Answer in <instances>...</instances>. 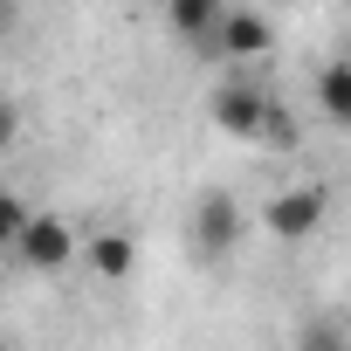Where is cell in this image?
<instances>
[{
    "mask_svg": "<svg viewBox=\"0 0 351 351\" xmlns=\"http://www.w3.org/2000/svg\"><path fill=\"white\" fill-rule=\"evenodd\" d=\"M241 234H248L241 200H234L228 186H207V193L193 200V248H200L207 262H228V255L241 248Z\"/></svg>",
    "mask_w": 351,
    "mask_h": 351,
    "instance_id": "1",
    "label": "cell"
},
{
    "mask_svg": "<svg viewBox=\"0 0 351 351\" xmlns=\"http://www.w3.org/2000/svg\"><path fill=\"white\" fill-rule=\"evenodd\" d=\"M14 255H21V269L56 276V269H69V262H76V228H69V221H56V214H28V221H21V234H14Z\"/></svg>",
    "mask_w": 351,
    "mask_h": 351,
    "instance_id": "2",
    "label": "cell"
},
{
    "mask_svg": "<svg viewBox=\"0 0 351 351\" xmlns=\"http://www.w3.org/2000/svg\"><path fill=\"white\" fill-rule=\"evenodd\" d=\"M324 214H330V193H324V186H289V193H276V200L262 207L269 234H282V241H310V234L324 228Z\"/></svg>",
    "mask_w": 351,
    "mask_h": 351,
    "instance_id": "3",
    "label": "cell"
},
{
    "mask_svg": "<svg viewBox=\"0 0 351 351\" xmlns=\"http://www.w3.org/2000/svg\"><path fill=\"white\" fill-rule=\"evenodd\" d=\"M262 117H269V90H262V83H221V90H214V124H221L228 138L255 145V138H262Z\"/></svg>",
    "mask_w": 351,
    "mask_h": 351,
    "instance_id": "4",
    "label": "cell"
},
{
    "mask_svg": "<svg viewBox=\"0 0 351 351\" xmlns=\"http://www.w3.org/2000/svg\"><path fill=\"white\" fill-rule=\"evenodd\" d=\"M269 42H276V28L255 14V8H221V21H214V49L221 56H234V62H248V56H269Z\"/></svg>",
    "mask_w": 351,
    "mask_h": 351,
    "instance_id": "5",
    "label": "cell"
},
{
    "mask_svg": "<svg viewBox=\"0 0 351 351\" xmlns=\"http://www.w3.org/2000/svg\"><path fill=\"white\" fill-rule=\"evenodd\" d=\"M165 21L180 42L193 49H214V21H221V0H165Z\"/></svg>",
    "mask_w": 351,
    "mask_h": 351,
    "instance_id": "6",
    "label": "cell"
},
{
    "mask_svg": "<svg viewBox=\"0 0 351 351\" xmlns=\"http://www.w3.org/2000/svg\"><path fill=\"white\" fill-rule=\"evenodd\" d=\"M83 262H90L104 282H124V276L138 269V241H131V234H97V241L83 248Z\"/></svg>",
    "mask_w": 351,
    "mask_h": 351,
    "instance_id": "7",
    "label": "cell"
},
{
    "mask_svg": "<svg viewBox=\"0 0 351 351\" xmlns=\"http://www.w3.org/2000/svg\"><path fill=\"white\" fill-rule=\"evenodd\" d=\"M317 110H324V124H351V62H324V76H317Z\"/></svg>",
    "mask_w": 351,
    "mask_h": 351,
    "instance_id": "8",
    "label": "cell"
},
{
    "mask_svg": "<svg viewBox=\"0 0 351 351\" xmlns=\"http://www.w3.org/2000/svg\"><path fill=\"white\" fill-rule=\"evenodd\" d=\"M296 351H351V344H344V317H330V310L310 317L303 337H296Z\"/></svg>",
    "mask_w": 351,
    "mask_h": 351,
    "instance_id": "9",
    "label": "cell"
},
{
    "mask_svg": "<svg viewBox=\"0 0 351 351\" xmlns=\"http://www.w3.org/2000/svg\"><path fill=\"white\" fill-rule=\"evenodd\" d=\"M21 221H28V207L0 186V248H14V234H21Z\"/></svg>",
    "mask_w": 351,
    "mask_h": 351,
    "instance_id": "10",
    "label": "cell"
},
{
    "mask_svg": "<svg viewBox=\"0 0 351 351\" xmlns=\"http://www.w3.org/2000/svg\"><path fill=\"white\" fill-rule=\"evenodd\" d=\"M14 28V0H0V35H8Z\"/></svg>",
    "mask_w": 351,
    "mask_h": 351,
    "instance_id": "11",
    "label": "cell"
},
{
    "mask_svg": "<svg viewBox=\"0 0 351 351\" xmlns=\"http://www.w3.org/2000/svg\"><path fill=\"white\" fill-rule=\"evenodd\" d=\"M8 138H14V117H8V110H0V145H8Z\"/></svg>",
    "mask_w": 351,
    "mask_h": 351,
    "instance_id": "12",
    "label": "cell"
},
{
    "mask_svg": "<svg viewBox=\"0 0 351 351\" xmlns=\"http://www.w3.org/2000/svg\"><path fill=\"white\" fill-rule=\"evenodd\" d=\"M0 351H14V344H8V337H0Z\"/></svg>",
    "mask_w": 351,
    "mask_h": 351,
    "instance_id": "13",
    "label": "cell"
}]
</instances>
